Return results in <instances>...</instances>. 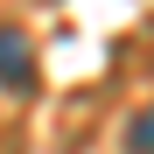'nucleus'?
I'll list each match as a JSON object with an SVG mask.
<instances>
[{"mask_svg":"<svg viewBox=\"0 0 154 154\" xmlns=\"http://www.w3.org/2000/svg\"><path fill=\"white\" fill-rule=\"evenodd\" d=\"M35 84V49L14 21H0V91H28Z\"/></svg>","mask_w":154,"mask_h":154,"instance_id":"nucleus-1","label":"nucleus"},{"mask_svg":"<svg viewBox=\"0 0 154 154\" xmlns=\"http://www.w3.org/2000/svg\"><path fill=\"white\" fill-rule=\"evenodd\" d=\"M126 133H133V154H154V112H133Z\"/></svg>","mask_w":154,"mask_h":154,"instance_id":"nucleus-2","label":"nucleus"}]
</instances>
